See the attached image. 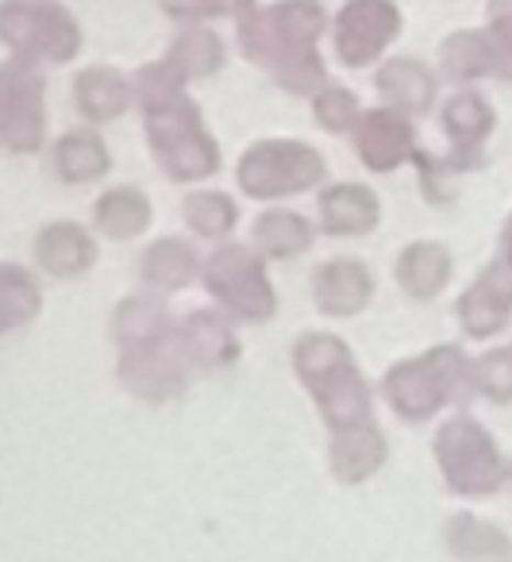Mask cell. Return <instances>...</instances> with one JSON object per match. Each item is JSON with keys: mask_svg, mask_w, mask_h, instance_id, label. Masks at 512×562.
Here are the masks:
<instances>
[{"mask_svg": "<svg viewBox=\"0 0 512 562\" xmlns=\"http://www.w3.org/2000/svg\"><path fill=\"white\" fill-rule=\"evenodd\" d=\"M443 462H447L450 485L463 493H489L501 485V459L493 439L470 420H455L439 439Z\"/></svg>", "mask_w": 512, "mask_h": 562, "instance_id": "3957f363", "label": "cell"}, {"mask_svg": "<svg viewBox=\"0 0 512 562\" xmlns=\"http://www.w3.org/2000/svg\"><path fill=\"white\" fill-rule=\"evenodd\" d=\"M512 308V255L497 258L486 270V278L463 297V321L470 336H489L504 324Z\"/></svg>", "mask_w": 512, "mask_h": 562, "instance_id": "277c9868", "label": "cell"}, {"mask_svg": "<svg viewBox=\"0 0 512 562\" xmlns=\"http://www.w3.org/2000/svg\"><path fill=\"white\" fill-rule=\"evenodd\" d=\"M320 120H324L327 127H343L350 116H355V97L347 93V89H327L324 97H320Z\"/></svg>", "mask_w": 512, "mask_h": 562, "instance_id": "2e32d148", "label": "cell"}, {"mask_svg": "<svg viewBox=\"0 0 512 562\" xmlns=\"http://www.w3.org/2000/svg\"><path fill=\"white\" fill-rule=\"evenodd\" d=\"M443 66H447L455 78H481V74L493 70V43L489 35L478 32H458L443 43Z\"/></svg>", "mask_w": 512, "mask_h": 562, "instance_id": "52a82bcc", "label": "cell"}, {"mask_svg": "<svg viewBox=\"0 0 512 562\" xmlns=\"http://www.w3.org/2000/svg\"><path fill=\"white\" fill-rule=\"evenodd\" d=\"M509 243H512V224H509Z\"/></svg>", "mask_w": 512, "mask_h": 562, "instance_id": "e0dca14e", "label": "cell"}, {"mask_svg": "<svg viewBox=\"0 0 512 562\" xmlns=\"http://www.w3.org/2000/svg\"><path fill=\"white\" fill-rule=\"evenodd\" d=\"M443 120H447V132L455 135V143L463 150L478 147V143L489 135V127H493V112H489V104L474 93L455 97V101L447 104V112H443Z\"/></svg>", "mask_w": 512, "mask_h": 562, "instance_id": "ba28073f", "label": "cell"}, {"mask_svg": "<svg viewBox=\"0 0 512 562\" xmlns=\"http://www.w3.org/2000/svg\"><path fill=\"white\" fill-rule=\"evenodd\" d=\"M401 32V12L393 0H347L335 16V50L347 66H363L389 47Z\"/></svg>", "mask_w": 512, "mask_h": 562, "instance_id": "7a4b0ae2", "label": "cell"}, {"mask_svg": "<svg viewBox=\"0 0 512 562\" xmlns=\"http://www.w3.org/2000/svg\"><path fill=\"white\" fill-rule=\"evenodd\" d=\"M478 385L493 401H509L512 397V351L486 355L478 367Z\"/></svg>", "mask_w": 512, "mask_h": 562, "instance_id": "5bb4252c", "label": "cell"}, {"mask_svg": "<svg viewBox=\"0 0 512 562\" xmlns=\"http://www.w3.org/2000/svg\"><path fill=\"white\" fill-rule=\"evenodd\" d=\"M58 162L70 178H86V173H101L104 170V150L97 139L89 135H70L58 150Z\"/></svg>", "mask_w": 512, "mask_h": 562, "instance_id": "4fadbf2b", "label": "cell"}, {"mask_svg": "<svg viewBox=\"0 0 512 562\" xmlns=\"http://www.w3.org/2000/svg\"><path fill=\"white\" fill-rule=\"evenodd\" d=\"M220 58H224V47H220L216 35L212 32H189L174 43L170 63L178 66V74L186 78V74H212L220 66Z\"/></svg>", "mask_w": 512, "mask_h": 562, "instance_id": "30bf717a", "label": "cell"}, {"mask_svg": "<svg viewBox=\"0 0 512 562\" xmlns=\"http://www.w3.org/2000/svg\"><path fill=\"white\" fill-rule=\"evenodd\" d=\"M455 547L466 554V559H481V554L501 559V554H509L504 539L497 536L493 528H486V524H478V520H466V516L455 524Z\"/></svg>", "mask_w": 512, "mask_h": 562, "instance_id": "7c38bea8", "label": "cell"}, {"mask_svg": "<svg viewBox=\"0 0 512 562\" xmlns=\"http://www.w3.org/2000/svg\"><path fill=\"white\" fill-rule=\"evenodd\" d=\"M409 150V127L401 124V120L386 116V112H378V116L366 120L363 127V155L370 158L378 170H389V166L397 162V158Z\"/></svg>", "mask_w": 512, "mask_h": 562, "instance_id": "8992f818", "label": "cell"}, {"mask_svg": "<svg viewBox=\"0 0 512 562\" xmlns=\"http://www.w3.org/2000/svg\"><path fill=\"white\" fill-rule=\"evenodd\" d=\"M0 40L20 55H47L55 63L78 55L81 32L55 0H9L0 9Z\"/></svg>", "mask_w": 512, "mask_h": 562, "instance_id": "6da1fadb", "label": "cell"}, {"mask_svg": "<svg viewBox=\"0 0 512 562\" xmlns=\"http://www.w3.org/2000/svg\"><path fill=\"white\" fill-rule=\"evenodd\" d=\"M247 4H255V0H163L166 12H174V16H189V20L220 16V12H227V9L243 12Z\"/></svg>", "mask_w": 512, "mask_h": 562, "instance_id": "9a60e30c", "label": "cell"}, {"mask_svg": "<svg viewBox=\"0 0 512 562\" xmlns=\"http://www.w3.org/2000/svg\"><path fill=\"white\" fill-rule=\"evenodd\" d=\"M489 43H493V70L512 81V0H493L489 4Z\"/></svg>", "mask_w": 512, "mask_h": 562, "instance_id": "8fae6325", "label": "cell"}, {"mask_svg": "<svg viewBox=\"0 0 512 562\" xmlns=\"http://www.w3.org/2000/svg\"><path fill=\"white\" fill-rule=\"evenodd\" d=\"M378 86L393 104H401V109H416V112L432 104V89H435L432 74H427L420 63H412V58H397V63H389L386 70H381Z\"/></svg>", "mask_w": 512, "mask_h": 562, "instance_id": "5b68a950", "label": "cell"}, {"mask_svg": "<svg viewBox=\"0 0 512 562\" xmlns=\"http://www.w3.org/2000/svg\"><path fill=\"white\" fill-rule=\"evenodd\" d=\"M78 101H81V109L97 120L116 116L127 104V86H124V78L112 70H86L78 78Z\"/></svg>", "mask_w": 512, "mask_h": 562, "instance_id": "9c48e42d", "label": "cell"}]
</instances>
